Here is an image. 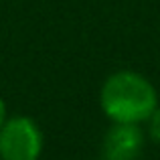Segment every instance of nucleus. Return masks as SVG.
<instances>
[{"mask_svg": "<svg viewBox=\"0 0 160 160\" xmlns=\"http://www.w3.org/2000/svg\"><path fill=\"white\" fill-rule=\"evenodd\" d=\"M43 152V132L27 116L10 118L0 126V158L2 160H39Z\"/></svg>", "mask_w": 160, "mask_h": 160, "instance_id": "f03ea898", "label": "nucleus"}, {"mask_svg": "<svg viewBox=\"0 0 160 160\" xmlns=\"http://www.w3.org/2000/svg\"><path fill=\"white\" fill-rule=\"evenodd\" d=\"M6 122V103H4V99L0 98V126Z\"/></svg>", "mask_w": 160, "mask_h": 160, "instance_id": "39448f33", "label": "nucleus"}, {"mask_svg": "<svg viewBox=\"0 0 160 160\" xmlns=\"http://www.w3.org/2000/svg\"><path fill=\"white\" fill-rule=\"evenodd\" d=\"M146 122H148V136H150V140L160 144V106L150 113V118Z\"/></svg>", "mask_w": 160, "mask_h": 160, "instance_id": "20e7f679", "label": "nucleus"}, {"mask_svg": "<svg viewBox=\"0 0 160 160\" xmlns=\"http://www.w3.org/2000/svg\"><path fill=\"white\" fill-rule=\"evenodd\" d=\"M144 150L140 124H113L102 140V160H138Z\"/></svg>", "mask_w": 160, "mask_h": 160, "instance_id": "7ed1b4c3", "label": "nucleus"}, {"mask_svg": "<svg viewBox=\"0 0 160 160\" xmlns=\"http://www.w3.org/2000/svg\"><path fill=\"white\" fill-rule=\"evenodd\" d=\"M99 106L113 124H144L158 108V93L142 73L118 71L103 81Z\"/></svg>", "mask_w": 160, "mask_h": 160, "instance_id": "f257e3e1", "label": "nucleus"}]
</instances>
